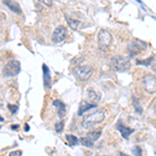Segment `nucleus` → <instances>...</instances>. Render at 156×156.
I'll list each match as a JSON object with an SVG mask.
<instances>
[{
  "label": "nucleus",
  "instance_id": "nucleus-25",
  "mask_svg": "<svg viewBox=\"0 0 156 156\" xmlns=\"http://www.w3.org/2000/svg\"><path fill=\"white\" fill-rule=\"evenodd\" d=\"M41 2L44 3V4H47V5L52 4V1H51V0H47V1H45V0H41Z\"/></svg>",
  "mask_w": 156,
  "mask_h": 156
},
{
  "label": "nucleus",
  "instance_id": "nucleus-12",
  "mask_svg": "<svg viewBox=\"0 0 156 156\" xmlns=\"http://www.w3.org/2000/svg\"><path fill=\"white\" fill-rule=\"evenodd\" d=\"M96 107V104H91L86 101H82L79 105V109H78V116H82L83 112H86V110L91 109V108Z\"/></svg>",
  "mask_w": 156,
  "mask_h": 156
},
{
  "label": "nucleus",
  "instance_id": "nucleus-24",
  "mask_svg": "<svg viewBox=\"0 0 156 156\" xmlns=\"http://www.w3.org/2000/svg\"><path fill=\"white\" fill-rule=\"evenodd\" d=\"M151 69L154 71V72H156V60H154L153 62H152V64H151Z\"/></svg>",
  "mask_w": 156,
  "mask_h": 156
},
{
  "label": "nucleus",
  "instance_id": "nucleus-9",
  "mask_svg": "<svg viewBox=\"0 0 156 156\" xmlns=\"http://www.w3.org/2000/svg\"><path fill=\"white\" fill-rule=\"evenodd\" d=\"M43 74H44V86L45 88L49 90L51 88V86H52V80H51L49 68L45 64L43 65Z\"/></svg>",
  "mask_w": 156,
  "mask_h": 156
},
{
  "label": "nucleus",
  "instance_id": "nucleus-8",
  "mask_svg": "<svg viewBox=\"0 0 156 156\" xmlns=\"http://www.w3.org/2000/svg\"><path fill=\"white\" fill-rule=\"evenodd\" d=\"M137 42H139V41H137ZM137 42H136V43L135 42L130 43L129 46H128V53H129L130 57L135 56L137 53H139V51H141L142 49L146 47V46H141V45L145 44L144 42H139V43H137Z\"/></svg>",
  "mask_w": 156,
  "mask_h": 156
},
{
  "label": "nucleus",
  "instance_id": "nucleus-4",
  "mask_svg": "<svg viewBox=\"0 0 156 156\" xmlns=\"http://www.w3.org/2000/svg\"><path fill=\"white\" fill-rule=\"evenodd\" d=\"M93 72H94V69L91 66H78L73 70L74 76L80 81H86L92 76Z\"/></svg>",
  "mask_w": 156,
  "mask_h": 156
},
{
  "label": "nucleus",
  "instance_id": "nucleus-20",
  "mask_svg": "<svg viewBox=\"0 0 156 156\" xmlns=\"http://www.w3.org/2000/svg\"><path fill=\"white\" fill-rule=\"evenodd\" d=\"M132 152H133L134 156H142L143 155V152H142L141 147H139V146H134V147L132 148Z\"/></svg>",
  "mask_w": 156,
  "mask_h": 156
},
{
  "label": "nucleus",
  "instance_id": "nucleus-15",
  "mask_svg": "<svg viewBox=\"0 0 156 156\" xmlns=\"http://www.w3.org/2000/svg\"><path fill=\"white\" fill-rule=\"evenodd\" d=\"M66 21L69 24V26L72 29H77L78 26L80 25V21L79 20H74V19H70V18L66 17Z\"/></svg>",
  "mask_w": 156,
  "mask_h": 156
},
{
  "label": "nucleus",
  "instance_id": "nucleus-21",
  "mask_svg": "<svg viewBox=\"0 0 156 156\" xmlns=\"http://www.w3.org/2000/svg\"><path fill=\"white\" fill-rule=\"evenodd\" d=\"M133 106H134V108H135V110L139 112V114H142V112H143V108H142V106L139 105V101H136L134 98H133Z\"/></svg>",
  "mask_w": 156,
  "mask_h": 156
},
{
  "label": "nucleus",
  "instance_id": "nucleus-2",
  "mask_svg": "<svg viewBox=\"0 0 156 156\" xmlns=\"http://www.w3.org/2000/svg\"><path fill=\"white\" fill-rule=\"evenodd\" d=\"M104 118H105V114H104L103 110H97V111L84 116L83 121H82V126L84 128L92 127V126L96 125V124L101 123L104 120Z\"/></svg>",
  "mask_w": 156,
  "mask_h": 156
},
{
  "label": "nucleus",
  "instance_id": "nucleus-22",
  "mask_svg": "<svg viewBox=\"0 0 156 156\" xmlns=\"http://www.w3.org/2000/svg\"><path fill=\"white\" fill-rule=\"evenodd\" d=\"M63 128H64V122L60 121V122H58V123H56V125H55V130H56V132H60L63 130Z\"/></svg>",
  "mask_w": 156,
  "mask_h": 156
},
{
  "label": "nucleus",
  "instance_id": "nucleus-27",
  "mask_svg": "<svg viewBox=\"0 0 156 156\" xmlns=\"http://www.w3.org/2000/svg\"><path fill=\"white\" fill-rule=\"evenodd\" d=\"M25 131H28V130H29V127H28V125H27V124H26V125H25Z\"/></svg>",
  "mask_w": 156,
  "mask_h": 156
},
{
  "label": "nucleus",
  "instance_id": "nucleus-18",
  "mask_svg": "<svg viewBox=\"0 0 156 156\" xmlns=\"http://www.w3.org/2000/svg\"><path fill=\"white\" fill-rule=\"evenodd\" d=\"M100 135H101V131H94V132H90V133H88V137L90 139H92L93 142L97 141V139H99Z\"/></svg>",
  "mask_w": 156,
  "mask_h": 156
},
{
  "label": "nucleus",
  "instance_id": "nucleus-28",
  "mask_svg": "<svg viewBox=\"0 0 156 156\" xmlns=\"http://www.w3.org/2000/svg\"><path fill=\"white\" fill-rule=\"evenodd\" d=\"M124 156H128V155H125V154H124Z\"/></svg>",
  "mask_w": 156,
  "mask_h": 156
},
{
  "label": "nucleus",
  "instance_id": "nucleus-5",
  "mask_svg": "<svg viewBox=\"0 0 156 156\" xmlns=\"http://www.w3.org/2000/svg\"><path fill=\"white\" fill-rule=\"evenodd\" d=\"M20 71H21L20 62L16 60H12L3 68V76L4 77L16 76V75H18L20 73Z\"/></svg>",
  "mask_w": 156,
  "mask_h": 156
},
{
  "label": "nucleus",
  "instance_id": "nucleus-6",
  "mask_svg": "<svg viewBox=\"0 0 156 156\" xmlns=\"http://www.w3.org/2000/svg\"><path fill=\"white\" fill-rule=\"evenodd\" d=\"M142 86L145 92L148 94H153L156 92V77L151 74H147L143 77Z\"/></svg>",
  "mask_w": 156,
  "mask_h": 156
},
{
  "label": "nucleus",
  "instance_id": "nucleus-1",
  "mask_svg": "<svg viewBox=\"0 0 156 156\" xmlns=\"http://www.w3.org/2000/svg\"><path fill=\"white\" fill-rule=\"evenodd\" d=\"M110 67L116 72H126L131 68L129 58L123 55H116L110 60Z\"/></svg>",
  "mask_w": 156,
  "mask_h": 156
},
{
  "label": "nucleus",
  "instance_id": "nucleus-7",
  "mask_svg": "<svg viewBox=\"0 0 156 156\" xmlns=\"http://www.w3.org/2000/svg\"><path fill=\"white\" fill-rule=\"evenodd\" d=\"M67 35H68V31H67V28L63 25H60L57 26L56 28L54 29L52 35H51V41L54 44H60V43L64 42L66 40Z\"/></svg>",
  "mask_w": 156,
  "mask_h": 156
},
{
  "label": "nucleus",
  "instance_id": "nucleus-13",
  "mask_svg": "<svg viewBox=\"0 0 156 156\" xmlns=\"http://www.w3.org/2000/svg\"><path fill=\"white\" fill-rule=\"evenodd\" d=\"M3 4H5L6 6H9V9H11L13 12H15L16 14H21V9H20V6H19V3L18 2L5 0V1H3Z\"/></svg>",
  "mask_w": 156,
  "mask_h": 156
},
{
  "label": "nucleus",
  "instance_id": "nucleus-23",
  "mask_svg": "<svg viewBox=\"0 0 156 156\" xmlns=\"http://www.w3.org/2000/svg\"><path fill=\"white\" fill-rule=\"evenodd\" d=\"M7 107H9V111L12 112V114H16V112L18 111V105H12V104H9L7 105Z\"/></svg>",
  "mask_w": 156,
  "mask_h": 156
},
{
  "label": "nucleus",
  "instance_id": "nucleus-19",
  "mask_svg": "<svg viewBox=\"0 0 156 156\" xmlns=\"http://www.w3.org/2000/svg\"><path fill=\"white\" fill-rule=\"evenodd\" d=\"M153 60H154L153 57H150V58H148L147 60H144V62H142V60H137L136 64L137 65H144V66H151V64H152Z\"/></svg>",
  "mask_w": 156,
  "mask_h": 156
},
{
  "label": "nucleus",
  "instance_id": "nucleus-14",
  "mask_svg": "<svg viewBox=\"0 0 156 156\" xmlns=\"http://www.w3.org/2000/svg\"><path fill=\"white\" fill-rule=\"evenodd\" d=\"M116 128H118V130L121 132L122 136H123L124 139H128L130 134H131L132 132L134 131V130L131 129V128L125 127V126H123V125H118V126H116Z\"/></svg>",
  "mask_w": 156,
  "mask_h": 156
},
{
  "label": "nucleus",
  "instance_id": "nucleus-26",
  "mask_svg": "<svg viewBox=\"0 0 156 156\" xmlns=\"http://www.w3.org/2000/svg\"><path fill=\"white\" fill-rule=\"evenodd\" d=\"M19 128V125H12V129L13 130H17Z\"/></svg>",
  "mask_w": 156,
  "mask_h": 156
},
{
  "label": "nucleus",
  "instance_id": "nucleus-17",
  "mask_svg": "<svg viewBox=\"0 0 156 156\" xmlns=\"http://www.w3.org/2000/svg\"><path fill=\"white\" fill-rule=\"evenodd\" d=\"M80 144L81 145H83L84 147H88V148H92L93 146H94V142L92 141V139H90L86 136V137H81L80 139Z\"/></svg>",
  "mask_w": 156,
  "mask_h": 156
},
{
  "label": "nucleus",
  "instance_id": "nucleus-16",
  "mask_svg": "<svg viewBox=\"0 0 156 156\" xmlns=\"http://www.w3.org/2000/svg\"><path fill=\"white\" fill-rule=\"evenodd\" d=\"M66 139L68 141V143L70 144L71 146H75V145H78V144H79V139H77L75 135H72V134H67Z\"/></svg>",
  "mask_w": 156,
  "mask_h": 156
},
{
  "label": "nucleus",
  "instance_id": "nucleus-10",
  "mask_svg": "<svg viewBox=\"0 0 156 156\" xmlns=\"http://www.w3.org/2000/svg\"><path fill=\"white\" fill-rule=\"evenodd\" d=\"M53 106H55L57 109V114L60 118H63V116L66 114V105L63 101L60 100H54L53 101Z\"/></svg>",
  "mask_w": 156,
  "mask_h": 156
},
{
  "label": "nucleus",
  "instance_id": "nucleus-11",
  "mask_svg": "<svg viewBox=\"0 0 156 156\" xmlns=\"http://www.w3.org/2000/svg\"><path fill=\"white\" fill-rule=\"evenodd\" d=\"M88 99L93 102V104H96L97 102H99L100 99H101V94L98 91L94 90V88H88Z\"/></svg>",
  "mask_w": 156,
  "mask_h": 156
},
{
  "label": "nucleus",
  "instance_id": "nucleus-3",
  "mask_svg": "<svg viewBox=\"0 0 156 156\" xmlns=\"http://www.w3.org/2000/svg\"><path fill=\"white\" fill-rule=\"evenodd\" d=\"M112 43V35L106 29H102L100 30L99 35H98V46L104 52H107L109 49L110 45Z\"/></svg>",
  "mask_w": 156,
  "mask_h": 156
}]
</instances>
